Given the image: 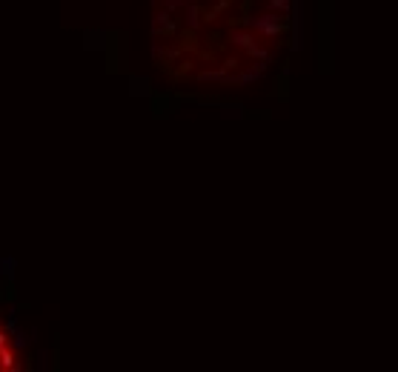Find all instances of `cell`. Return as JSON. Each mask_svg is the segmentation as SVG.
Listing matches in <instances>:
<instances>
[{
	"label": "cell",
	"mask_w": 398,
	"mask_h": 372,
	"mask_svg": "<svg viewBox=\"0 0 398 372\" xmlns=\"http://www.w3.org/2000/svg\"><path fill=\"white\" fill-rule=\"evenodd\" d=\"M0 369H18V363H15V355H12L9 346H3V349H0Z\"/></svg>",
	"instance_id": "6da1fadb"
},
{
	"label": "cell",
	"mask_w": 398,
	"mask_h": 372,
	"mask_svg": "<svg viewBox=\"0 0 398 372\" xmlns=\"http://www.w3.org/2000/svg\"><path fill=\"white\" fill-rule=\"evenodd\" d=\"M26 344H29V338L15 329V341H12V346H15V349H26Z\"/></svg>",
	"instance_id": "7a4b0ae2"
},
{
	"label": "cell",
	"mask_w": 398,
	"mask_h": 372,
	"mask_svg": "<svg viewBox=\"0 0 398 372\" xmlns=\"http://www.w3.org/2000/svg\"><path fill=\"white\" fill-rule=\"evenodd\" d=\"M12 266H15V261H12V258H0V275H6V278H9Z\"/></svg>",
	"instance_id": "3957f363"
},
{
	"label": "cell",
	"mask_w": 398,
	"mask_h": 372,
	"mask_svg": "<svg viewBox=\"0 0 398 372\" xmlns=\"http://www.w3.org/2000/svg\"><path fill=\"white\" fill-rule=\"evenodd\" d=\"M3 346H9V329L0 327V349H3Z\"/></svg>",
	"instance_id": "277c9868"
}]
</instances>
